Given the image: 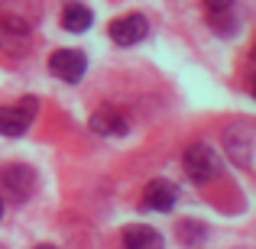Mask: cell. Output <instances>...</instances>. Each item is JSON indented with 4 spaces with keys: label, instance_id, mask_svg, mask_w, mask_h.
I'll return each instance as SVG.
<instances>
[{
    "label": "cell",
    "instance_id": "6da1fadb",
    "mask_svg": "<svg viewBox=\"0 0 256 249\" xmlns=\"http://www.w3.org/2000/svg\"><path fill=\"white\" fill-rule=\"evenodd\" d=\"M182 168H185V175L192 181H211V178H218V172H220V159L208 143H194V146H188L185 156H182Z\"/></svg>",
    "mask_w": 256,
    "mask_h": 249
},
{
    "label": "cell",
    "instance_id": "7a4b0ae2",
    "mask_svg": "<svg viewBox=\"0 0 256 249\" xmlns=\"http://www.w3.org/2000/svg\"><path fill=\"white\" fill-rule=\"evenodd\" d=\"M36 110H39L36 97H23L16 104L0 107V136H23L36 120Z\"/></svg>",
    "mask_w": 256,
    "mask_h": 249
},
{
    "label": "cell",
    "instance_id": "3957f363",
    "mask_svg": "<svg viewBox=\"0 0 256 249\" xmlns=\"http://www.w3.org/2000/svg\"><path fill=\"white\" fill-rule=\"evenodd\" d=\"M224 149L240 168H253V126L250 123H234L224 130Z\"/></svg>",
    "mask_w": 256,
    "mask_h": 249
},
{
    "label": "cell",
    "instance_id": "277c9868",
    "mask_svg": "<svg viewBox=\"0 0 256 249\" xmlns=\"http://www.w3.org/2000/svg\"><path fill=\"white\" fill-rule=\"evenodd\" d=\"M0 188H4L16 204H23V201L36 191V172H32L30 165H23V162H13V165H6L4 172H0Z\"/></svg>",
    "mask_w": 256,
    "mask_h": 249
},
{
    "label": "cell",
    "instance_id": "5b68a950",
    "mask_svg": "<svg viewBox=\"0 0 256 249\" xmlns=\"http://www.w3.org/2000/svg\"><path fill=\"white\" fill-rule=\"evenodd\" d=\"M49 68H52V75H58L62 81L75 84V81H82V75L88 71V58H84V52H78V49H58V52H52Z\"/></svg>",
    "mask_w": 256,
    "mask_h": 249
},
{
    "label": "cell",
    "instance_id": "8992f818",
    "mask_svg": "<svg viewBox=\"0 0 256 249\" xmlns=\"http://www.w3.org/2000/svg\"><path fill=\"white\" fill-rule=\"evenodd\" d=\"M146 32H150V23L143 13H126V16H117L110 23V39L117 45H136L146 39Z\"/></svg>",
    "mask_w": 256,
    "mask_h": 249
},
{
    "label": "cell",
    "instance_id": "52a82bcc",
    "mask_svg": "<svg viewBox=\"0 0 256 249\" xmlns=\"http://www.w3.org/2000/svg\"><path fill=\"white\" fill-rule=\"evenodd\" d=\"M175 201H178V188H175L172 181H166V178H152L150 185H146V191H143V207L146 211L166 214V211H172Z\"/></svg>",
    "mask_w": 256,
    "mask_h": 249
},
{
    "label": "cell",
    "instance_id": "ba28073f",
    "mask_svg": "<svg viewBox=\"0 0 256 249\" xmlns=\"http://www.w3.org/2000/svg\"><path fill=\"white\" fill-rule=\"evenodd\" d=\"M124 246L126 249H166V240H162V233L152 230V227L130 224L124 230Z\"/></svg>",
    "mask_w": 256,
    "mask_h": 249
},
{
    "label": "cell",
    "instance_id": "9c48e42d",
    "mask_svg": "<svg viewBox=\"0 0 256 249\" xmlns=\"http://www.w3.org/2000/svg\"><path fill=\"white\" fill-rule=\"evenodd\" d=\"M88 126H91L94 133H100V136H124L126 133V120L120 117V110H114V107L94 110L91 120H88Z\"/></svg>",
    "mask_w": 256,
    "mask_h": 249
},
{
    "label": "cell",
    "instance_id": "30bf717a",
    "mask_svg": "<svg viewBox=\"0 0 256 249\" xmlns=\"http://www.w3.org/2000/svg\"><path fill=\"white\" fill-rule=\"evenodd\" d=\"M91 23H94V13L88 10L84 3H78V0H68V3L62 6V26H65L68 32H84Z\"/></svg>",
    "mask_w": 256,
    "mask_h": 249
},
{
    "label": "cell",
    "instance_id": "8fae6325",
    "mask_svg": "<svg viewBox=\"0 0 256 249\" xmlns=\"http://www.w3.org/2000/svg\"><path fill=\"white\" fill-rule=\"evenodd\" d=\"M182 227H185V233H182V240H188V243H198V240L204 237V227H201V224H194V220H185Z\"/></svg>",
    "mask_w": 256,
    "mask_h": 249
},
{
    "label": "cell",
    "instance_id": "7c38bea8",
    "mask_svg": "<svg viewBox=\"0 0 256 249\" xmlns=\"http://www.w3.org/2000/svg\"><path fill=\"white\" fill-rule=\"evenodd\" d=\"M234 3H237V0H204V6H208V13H211V16H220V13H227Z\"/></svg>",
    "mask_w": 256,
    "mask_h": 249
},
{
    "label": "cell",
    "instance_id": "4fadbf2b",
    "mask_svg": "<svg viewBox=\"0 0 256 249\" xmlns=\"http://www.w3.org/2000/svg\"><path fill=\"white\" fill-rule=\"evenodd\" d=\"M36 249H58V246H49V243H42V246H36Z\"/></svg>",
    "mask_w": 256,
    "mask_h": 249
},
{
    "label": "cell",
    "instance_id": "5bb4252c",
    "mask_svg": "<svg viewBox=\"0 0 256 249\" xmlns=\"http://www.w3.org/2000/svg\"><path fill=\"white\" fill-rule=\"evenodd\" d=\"M0 217H4V198H0Z\"/></svg>",
    "mask_w": 256,
    "mask_h": 249
}]
</instances>
